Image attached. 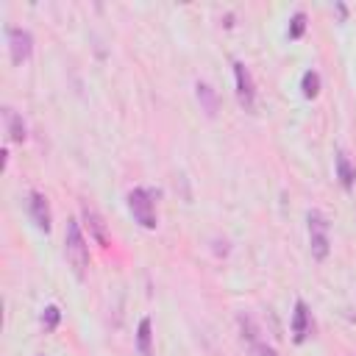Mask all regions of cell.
I'll list each match as a JSON object with an SVG mask.
<instances>
[{
    "label": "cell",
    "instance_id": "cell-12",
    "mask_svg": "<svg viewBox=\"0 0 356 356\" xmlns=\"http://www.w3.org/2000/svg\"><path fill=\"white\" fill-rule=\"evenodd\" d=\"M195 97H197V103H200V111H206V117H214V114H217L220 97H217V92H214L209 83L197 81V83H195Z\"/></svg>",
    "mask_w": 356,
    "mask_h": 356
},
{
    "label": "cell",
    "instance_id": "cell-14",
    "mask_svg": "<svg viewBox=\"0 0 356 356\" xmlns=\"http://www.w3.org/2000/svg\"><path fill=\"white\" fill-rule=\"evenodd\" d=\"M320 86H323V81H320V72L317 70H306L303 72V78H300V89H303V97H317L320 95Z\"/></svg>",
    "mask_w": 356,
    "mask_h": 356
},
{
    "label": "cell",
    "instance_id": "cell-15",
    "mask_svg": "<svg viewBox=\"0 0 356 356\" xmlns=\"http://www.w3.org/2000/svg\"><path fill=\"white\" fill-rule=\"evenodd\" d=\"M39 323H42V328L50 334V331H56L58 328V323H61V309L56 306V303H50V306H44L42 309V317H39Z\"/></svg>",
    "mask_w": 356,
    "mask_h": 356
},
{
    "label": "cell",
    "instance_id": "cell-2",
    "mask_svg": "<svg viewBox=\"0 0 356 356\" xmlns=\"http://www.w3.org/2000/svg\"><path fill=\"white\" fill-rule=\"evenodd\" d=\"M306 228H309V250L314 261H325L331 253V222L323 211L312 209L306 214Z\"/></svg>",
    "mask_w": 356,
    "mask_h": 356
},
{
    "label": "cell",
    "instance_id": "cell-1",
    "mask_svg": "<svg viewBox=\"0 0 356 356\" xmlns=\"http://www.w3.org/2000/svg\"><path fill=\"white\" fill-rule=\"evenodd\" d=\"M64 253H67V261H70L75 278H83L86 275V267H89V245L83 239V231H81V222L78 220H67Z\"/></svg>",
    "mask_w": 356,
    "mask_h": 356
},
{
    "label": "cell",
    "instance_id": "cell-5",
    "mask_svg": "<svg viewBox=\"0 0 356 356\" xmlns=\"http://www.w3.org/2000/svg\"><path fill=\"white\" fill-rule=\"evenodd\" d=\"M6 39H8V56H11V64L14 67H22L31 53H33V36L25 31V28H6Z\"/></svg>",
    "mask_w": 356,
    "mask_h": 356
},
{
    "label": "cell",
    "instance_id": "cell-10",
    "mask_svg": "<svg viewBox=\"0 0 356 356\" xmlns=\"http://www.w3.org/2000/svg\"><path fill=\"white\" fill-rule=\"evenodd\" d=\"M334 170H337V181L342 184V189H353L356 167L350 164V159H348V153L342 147H337V153H334Z\"/></svg>",
    "mask_w": 356,
    "mask_h": 356
},
{
    "label": "cell",
    "instance_id": "cell-17",
    "mask_svg": "<svg viewBox=\"0 0 356 356\" xmlns=\"http://www.w3.org/2000/svg\"><path fill=\"white\" fill-rule=\"evenodd\" d=\"M334 11H337L339 22H345V19H348V6H345V3H334Z\"/></svg>",
    "mask_w": 356,
    "mask_h": 356
},
{
    "label": "cell",
    "instance_id": "cell-16",
    "mask_svg": "<svg viewBox=\"0 0 356 356\" xmlns=\"http://www.w3.org/2000/svg\"><path fill=\"white\" fill-rule=\"evenodd\" d=\"M303 33H306V14H303V11H295V14L289 17L286 36H289V39H300Z\"/></svg>",
    "mask_w": 356,
    "mask_h": 356
},
{
    "label": "cell",
    "instance_id": "cell-6",
    "mask_svg": "<svg viewBox=\"0 0 356 356\" xmlns=\"http://www.w3.org/2000/svg\"><path fill=\"white\" fill-rule=\"evenodd\" d=\"M28 217L33 220V225L39 228V231H50L53 228V211H50V203H47V197L39 192V189H31L28 192Z\"/></svg>",
    "mask_w": 356,
    "mask_h": 356
},
{
    "label": "cell",
    "instance_id": "cell-4",
    "mask_svg": "<svg viewBox=\"0 0 356 356\" xmlns=\"http://www.w3.org/2000/svg\"><path fill=\"white\" fill-rule=\"evenodd\" d=\"M234 83H236V100L242 106V111L248 114H256V83H253V75L250 70L242 64V61H234Z\"/></svg>",
    "mask_w": 356,
    "mask_h": 356
},
{
    "label": "cell",
    "instance_id": "cell-9",
    "mask_svg": "<svg viewBox=\"0 0 356 356\" xmlns=\"http://www.w3.org/2000/svg\"><path fill=\"white\" fill-rule=\"evenodd\" d=\"M81 214H83V225L89 228V236H92L100 248H108V231H106V222H103V217L97 214V209L89 206V203H83V206H81Z\"/></svg>",
    "mask_w": 356,
    "mask_h": 356
},
{
    "label": "cell",
    "instance_id": "cell-13",
    "mask_svg": "<svg viewBox=\"0 0 356 356\" xmlns=\"http://www.w3.org/2000/svg\"><path fill=\"white\" fill-rule=\"evenodd\" d=\"M136 353L153 356V323H150V317H142L136 325Z\"/></svg>",
    "mask_w": 356,
    "mask_h": 356
},
{
    "label": "cell",
    "instance_id": "cell-8",
    "mask_svg": "<svg viewBox=\"0 0 356 356\" xmlns=\"http://www.w3.org/2000/svg\"><path fill=\"white\" fill-rule=\"evenodd\" d=\"M239 328H242V339L248 342V353L250 356H278L275 348H270L267 342L259 339V328L253 325V320L248 314H239Z\"/></svg>",
    "mask_w": 356,
    "mask_h": 356
},
{
    "label": "cell",
    "instance_id": "cell-11",
    "mask_svg": "<svg viewBox=\"0 0 356 356\" xmlns=\"http://www.w3.org/2000/svg\"><path fill=\"white\" fill-rule=\"evenodd\" d=\"M3 120H6V134H8V139H11V142H17V145H22V142L28 139V131H25L22 114H17L11 106H6V108H3Z\"/></svg>",
    "mask_w": 356,
    "mask_h": 356
},
{
    "label": "cell",
    "instance_id": "cell-7",
    "mask_svg": "<svg viewBox=\"0 0 356 356\" xmlns=\"http://www.w3.org/2000/svg\"><path fill=\"white\" fill-rule=\"evenodd\" d=\"M314 331V323H312V312L306 306V300H295V312H292V342L295 345H303Z\"/></svg>",
    "mask_w": 356,
    "mask_h": 356
},
{
    "label": "cell",
    "instance_id": "cell-3",
    "mask_svg": "<svg viewBox=\"0 0 356 356\" xmlns=\"http://www.w3.org/2000/svg\"><path fill=\"white\" fill-rule=\"evenodd\" d=\"M156 197H159V192L145 189V186H136V189L128 192V211H131V217H134L145 231H153V228L159 225Z\"/></svg>",
    "mask_w": 356,
    "mask_h": 356
}]
</instances>
